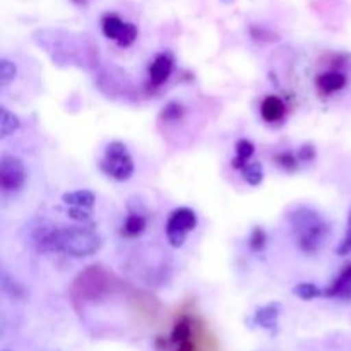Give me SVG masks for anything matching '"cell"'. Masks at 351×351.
<instances>
[{
	"label": "cell",
	"mask_w": 351,
	"mask_h": 351,
	"mask_svg": "<svg viewBox=\"0 0 351 351\" xmlns=\"http://www.w3.org/2000/svg\"><path fill=\"white\" fill-rule=\"evenodd\" d=\"M243 180L247 182L252 187H257V185L263 184L264 180V168L261 163H249L242 168Z\"/></svg>",
	"instance_id": "obj_17"
},
{
	"label": "cell",
	"mask_w": 351,
	"mask_h": 351,
	"mask_svg": "<svg viewBox=\"0 0 351 351\" xmlns=\"http://www.w3.org/2000/svg\"><path fill=\"white\" fill-rule=\"evenodd\" d=\"M280 314H281V305L278 304V302H271V304L257 308L256 314H254V322H256L259 328L266 329V331L276 332Z\"/></svg>",
	"instance_id": "obj_10"
},
{
	"label": "cell",
	"mask_w": 351,
	"mask_h": 351,
	"mask_svg": "<svg viewBox=\"0 0 351 351\" xmlns=\"http://www.w3.org/2000/svg\"><path fill=\"white\" fill-rule=\"evenodd\" d=\"M324 298H339V300H351V264L338 274L335 281L324 290Z\"/></svg>",
	"instance_id": "obj_9"
},
{
	"label": "cell",
	"mask_w": 351,
	"mask_h": 351,
	"mask_svg": "<svg viewBox=\"0 0 351 351\" xmlns=\"http://www.w3.org/2000/svg\"><path fill=\"white\" fill-rule=\"evenodd\" d=\"M254 153H256V147L249 139H239L235 144V158L232 161V167L237 170H242L245 165H249Z\"/></svg>",
	"instance_id": "obj_14"
},
{
	"label": "cell",
	"mask_w": 351,
	"mask_h": 351,
	"mask_svg": "<svg viewBox=\"0 0 351 351\" xmlns=\"http://www.w3.org/2000/svg\"><path fill=\"white\" fill-rule=\"evenodd\" d=\"M167 351H195L194 328L189 315H182L173 324L171 335L168 341L165 343Z\"/></svg>",
	"instance_id": "obj_7"
},
{
	"label": "cell",
	"mask_w": 351,
	"mask_h": 351,
	"mask_svg": "<svg viewBox=\"0 0 351 351\" xmlns=\"http://www.w3.org/2000/svg\"><path fill=\"white\" fill-rule=\"evenodd\" d=\"M62 201L65 202L71 208H84V209H91L95 206V194L91 191H74V192H67V194L62 195Z\"/></svg>",
	"instance_id": "obj_13"
},
{
	"label": "cell",
	"mask_w": 351,
	"mask_h": 351,
	"mask_svg": "<svg viewBox=\"0 0 351 351\" xmlns=\"http://www.w3.org/2000/svg\"><path fill=\"white\" fill-rule=\"evenodd\" d=\"M34 245L40 252H57L71 257L93 256L101 247V239L93 230L81 226H65V228H50L34 235Z\"/></svg>",
	"instance_id": "obj_1"
},
{
	"label": "cell",
	"mask_w": 351,
	"mask_h": 351,
	"mask_svg": "<svg viewBox=\"0 0 351 351\" xmlns=\"http://www.w3.org/2000/svg\"><path fill=\"white\" fill-rule=\"evenodd\" d=\"M16 64L7 60V58H2V60H0V86L5 88L7 84H10V82L14 81V77H16Z\"/></svg>",
	"instance_id": "obj_20"
},
{
	"label": "cell",
	"mask_w": 351,
	"mask_h": 351,
	"mask_svg": "<svg viewBox=\"0 0 351 351\" xmlns=\"http://www.w3.org/2000/svg\"><path fill=\"white\" fill-rule=\"evenodd\" d=\"M197 226V215L191 208H178L171 211L167 221V239L173 249H180L187 240L189 233Z\"/></svg>",
	"instance_id": "obj_4"
},
{
	"label": "cell",
	"mask_w": 351,
	"mask_h": 351,
	"mask_svg": "<svg viewBox=\"0 0 351 351\" xmlns=\"http://www.w3.org/2000/svg\"><path fill=\"white\" fill-rule=\"evenodd\" d=\"M146 218L139 213H130L129 216L125 218V223L122 226V233L129 239H136V237L143 235L144 230H146Z\"/></svg>",
	"instance_id": "obj_15"
},
{
	"label": "cell",
	"mask_w": 351,
	"mask_h": 351,
	"mask_svg": "<svg viewBox=\"0 0 351 351\" xmlns=\"http://www.w3.org/2000/svg\"><path fill=\"white\" fill-rule=\"evenodd\" d=\"M274 160L278 161L281 168H285L287 171H295L298 168V158L295 156L293 153H288V151H283V153H278L274 156Z\"/></svg>",
	"instance_id": "obj_21"
},
{
	"label": "cell",
	"mask_w": 351,
	"mask_h": 351,
	"mask_svg": "<svg viewBox=\"0 0 351 351\" xmlns=\"http://www.w3.org/2000/svg\"><path fill=\"white\" fill-rule=\"evenodd\" d=\"M101 31L108 40H113L120 48H129L137 40V27L132 23L122 21L115 12H106L101 17Z\"/></svg>",
	"instance_id": "obj_5"
},
{
	"label": "cell",
	"mask_w": 351,
	"mask_h": 351,
	"mask_svg": "<svg viewBox=\"0 0 351 351\" xmlns=\"http://www.w3.org/2000/svg\"><path fill=\"white\" fill-rule=\"evenodd\" d=\"M185 115V108L184 105L177 101H170L160 113V119L163 122H175V120H180L182 117Z\"/></svg>",
	"instance_id": "obj_19"
},
{
	"label": "cell",
	"mask_w": 351,
	"mask_h": 351,
	"mask_svg": "<svg viewBox=\"0 0 351 351\" xmlns=\"http://www.w3.org/2000/svg\"><path fill=\"white\" fill-rule=\"evenodd\" d=\"M99 168L105 175L117 182H127L134 175V160L127 151V146L120 141H113L105 147Z\"/></svg>",
	"instance_id": "obj_3"
},
{
	"label": "cell",
	"mask_w": 351,
	"mask_h": 351,
	"mask_svg": "<svg viewBox=\"0 0 351 351\" xmlns=\"http://www.w3.org/2000/svg\"><path fill=\"white\" fill-rule=\"evenodd\" d=\"M288 219H290L291 230L297 239L298 249L305 254L317 252L329 230L324 218L312 208L300 206L290 213Z\"/></svg>",
	"instance_id": "obj_2"
},
{
	"label": "cell",
	"mask_w": 351,
	"mask_h": 351,
	"mask_svg": "<svg viewBox=\"0 0 351 351\" xmlns=\"http://www.w3.org/2000/svg\"><path fill=\"white\" fill-rule=\"evenodd\" d=\"M293 293L297 295L302 300H314V298L324 297V290H321L319 287H315L314 283H298L293 288Z\"/></svg>",
	"instance_id": "obj_18"
},
{
	"label": "cell",
	"mask_w": 351,
	"mask_h": 351,
	"mask_svg": "<svg viewBox=\"0 0 351 351\" xmlns=\"http://www.w3.org/2000/svg\"><path fill=\"white\" fill-rule=\"evenodd\" d=\"M346 82H348L346 75L338 71H328L315 79L317 89L322 93V95H332V93L341 91V89L346 86Z\"/></svg>",
	"instance_id": "obj_12"
},
{
	"label": "cell",
	"mask_w": 351,
	"mask_h": 351,
	"mask_svg": "<svg viewBox=\"0 0 351 351\" xmlns=\"http://www.w3.org/2000/svg\"><path fill=\"white\" fill-rule=\"evenodd\" d=\"M173 57L168 51H163V53H158L154 57V60L151 62L149 65V84L151 88H160L161 84L170 79L171 72H173Z\"/></svg>",
	"instance_id": "obj_8"
},
{
	"label": "cell",
	"mask_w": 351,
	"mask_h": 351,
	"mask_svg": "<svg viewBox=\"0 0 351 351\" xmlns=\"http://www.w3.org/2000/svg\"><path fill=\"white\" fill-rule=\"evenodd\" d=\"M314 158H315V149L311 146V144H307V146H304L300 151H298V160L312 161Z\"/></svg>",
	"instance_id": "obj_25"
},
{
	"label": "cell",
	"mask_w": 351,
	"mask_h": 351,
	"mask_svg": "<svg viewBox=\"0 0 351 351\" xmlns=\"http://www.w3.org/2000/svg\"><path fill=\"white\" fill-rule=\"evenodd\" d=\"M67 215L71 216L72 219H77V221H86V219H89V209H84V208H71L67 211Z\"/></svg>",
	"instance_id": "obj_24"
},
{
	"label": "cell",
	"mask_w": 351,
	"mask_h": 351,
	"mask_svg": "<svg viewBox=\"0 0 351 351\" xmlns=\"http://www.w3.org/2000/svg\"><path fill=\"white\" fill-rule=\"evenodd\" d=\"M26 182V170L17 156L3 154L0 161V185L3 192H16Z\"/></svg>",
	"instance_id": "obj_6"
},
{
	"label": "cell",
	"mask_w": 351,
	"mask_h": 351,
	"mask_svg": "<svg viewBox=\"0 0 351 351\" xmlns=\"http://www.w3.org/2000/svg\"><path fill=\"white\" fill-rule=\"evenodd\" d=\"M285 115H287V105H285L280 96L269 95L263 99V103H261V117H263L264 122H280V120H283Z\"/></svg>",
	"instance_id": "obj_11"
},
{
	"label": "cell",
	"mask_w": 351,
	"mask_h": 351,
	"mask_svg": "<svg viewBox=\"0 0 351 351\" xmlns=\"http://www.w3.org/2000/svg\"><path fill=\"white\" fill-rule=\"evenodd\" d=\"M19 127H21V120L17 119V115H14V113L9 112L5 106H2V108H0V137L5 139V137H9L10 134L19 130Z\"/></svg>",
	"instance_id": "obj_16"
},
{
	"label": "cell",
	"mask_w": 351,
	"mask_h": 351,
	"mask_svg": "<svg viewBox=\"0 0 351 351\" xmlns=\"http://www.w3.org/2000/svg\"><path fill=\"white\" fill-rule=\"evenodd\" d=\"M250 247L254 250H261L264 249L266 245V233H264L263 228H254L252 233H250V239H249Z\"/></svg>",
	"instance_id": "obj_23"
},
{
	"label": "cell",
	"mask_w": 351,
	"mask_h": 351,
	"mask_svg": "<svg viewBox=\"0 0 351 351\" xmlns=\"http://www.w3.org/2000/svg\"><path fill=\"white\" fill-rule=\"evenodd\" d=\"M336 254L338 256H350L351 254V208L348 213V225H346V235L345 239L339 242L338 249H336Z\"/></svg>",
	"instance_id": "obj_22"
}]
</instances>
